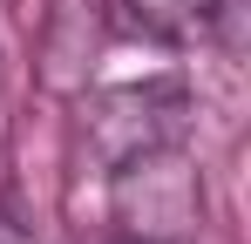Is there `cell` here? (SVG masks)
I'll list each match as a JSON object with an SVG mask.
<instances>
[{"label": "cell", "mask_w": 251, "mask_h": 244, "mask_svg": "<svg viewBox=\"0 0 251 244\" xmlns=\"http://www.w3.org/2000/svg\"><path fill=\"white\" fill-rule=\"evenodd\" d=\"M116 244H150V238H116Z\"/></svg>", "instance_id": "5b68a950"}, {"label": "cell", "mask_w": 251, "mask_h": 244, "mask_svg": "<svg viewBox=\"0 0 251 244\" xmlns=\"http://www.w3.org/2000/svg\"><path fill=\"white\" fill-rule=\"evenodd\" d=\"M123 7H129V21L143 34L170 41V48H197V41L217 34V21H224L231 0H123Z\"/></svg>", "instance_id": "3957f363"}, {"label": "cell", "mask_w": 251, "mask_h": 244, "mask_svg": "<svg viewBox=\"0 0 251 244\" xmlns=\"http://www.w3.org/2000/svg\"><path fill=\"white\" fill-rule=\"evenodd\" d=\"M183 136H190V88L170 75L102 88L82 109V143L95 149L102 170L143 156V149H163V143H183Z\"/></svg>", "instance_id": "7a4b0ae2"}, {"label": "cell", "mask_w": 251, "mask_h": 244, "mask_svg": "<svg viewBox=\"0 0 251 244\" xmlns=\"http://www.w3.org/2000/svg\"><path fill=\"white\" fill-rule=\"evenodd\" d=\"M0 244H27V238H21V231H14V224H7V217H0Z\"/></svg>", "instance_id": "277c9868"}, {"label": "cell", "mask_w": 251, "mask_h": 244, "mask_svg": "<svg viewBox=\"0 0 251 244\" xmlns=\"http://www.w3.org/2000/svg\"><path fill=\"white\" fill-rule=\"evenodd\" d=\"M109 197H116V224L123 238H150V244H183L204 224V176L183 143L143 149L109 170Z\"/></svg>", "instance_id": "6da1fadb"}]
</instances>
